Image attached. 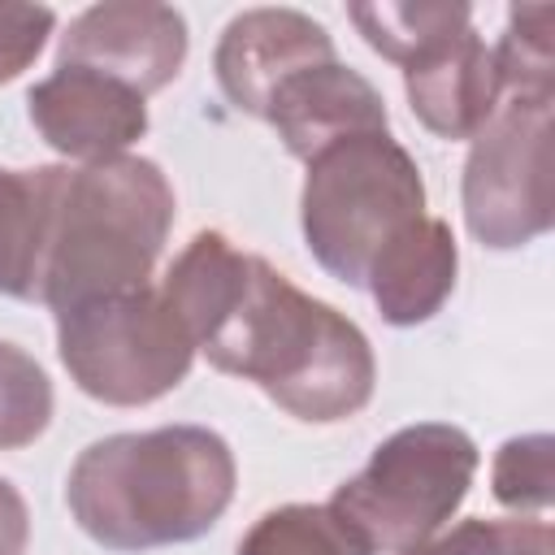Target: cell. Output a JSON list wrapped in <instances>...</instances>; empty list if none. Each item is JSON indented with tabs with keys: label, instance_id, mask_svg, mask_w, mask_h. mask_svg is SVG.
I'll list each match as a JSON object with an SVG mask.
<instances>
[{
	"label": "cell",
	"instance_id": "1",
	"mask_svg": "<svg viewBox=\"0 0 555 555\" xmlns=\"http://www.w3.org/2000/svg\"><path fill=\"white\" fill-rule=\"evenodd\" d=\"M195 351H204L212 369L260 386L282 412L308 425L356 416L377 386L364 330L304 295L264 256H247L230 304Z\"/></svg>",
	"mask_w": 555,
	"mask_h": 555
},
{
	"label": "cell",
	"instance_id": "2",
	"mask_svg": "<svg viewBox=\"0 0 555 555\" xmlns=\"http://www.w3.org/2000/svg\"><path fill=\"white\" fill-rule=\"evenodd\" d=\"M234 451L208 425H160L91 442L69 477L74 525L108 551H156L204 538L234 499Z\"/></svg>",
	"mask_w": 555,
	"mask_h": 555
},
{
	"label": "cell",
	"instance_id": "3",
	"mask_svg": "<svg viewBox=\"0 0 555 555\" xmlns=\"http://www.w3.org/2000/svg\"><path fill=\"white\" fill-rule=\"evenodd\" d=\"M173 230V186L147 156H108L69 169L48 251L43 304L56 312L152 286Z\"/></svg>",
	"mask_w": 555,
	"mask_h": 555
},
{
	"label": "cell",
	"instance_id": "4",
	"mask_svg": "<svg viewBox=\"0 0 555 555\" xmlns=\"http://www.w3.org/2000/svg\"><path fill=\"white\" fill-rule=\"evenodd\" d=\"M425 217V178L390 130L330 143L308 160L299 225L312 260L364 291L377 256Z\"/></svg>",
	"mask_w": 555,
	"mask_h": 555
},
{
	"label": "cell",
	"instance_id": "5",
	"mask_svg": "<svg viewBox=\"0 0 555 555\" xmlns=\"http://www.w3.org/2000/svg\"><path fill=\"white\" fill-rule=\"evenodd\" d=\"M477 464V442L460 425L416 421L377 442L369 464L334 490L330 512L369 555H408L460 512Z\"/></svg>",
	"mask_w": 555,
	"mask_h": 555
},
{
	"label": "cell",
	"instance_id": "6",
	"mask_svg": "<svg viewBox=\"0 0 555 555\" xmlns=\"http://www.w3.org/2000/svg\"><path fill=\"white\" fill-rule=\"evenodd\" d=\"M56 351L74 386L108 408H143L186 382L195 343L156 286L56 312Z\"/></svg>",
	"mask_w": 555,
	"mask_h": 555
},
{
	"label": "cell",
	"instance_id": "7",
	"mask_svg": "<svg viewBox=\"0 0 555 555\" xmlns=\"http://www.w3.org/2000/svg\"><path fill=\"white\" fill-rule=\"evenodd\" d=\"M468 143V234L490 251L542 238L555 225V95H507Z\"/></svg>",
	"mask_w": 555,
	"mask_h": 555
},
{
	"label": "cell",
	"instance_id": "8",
	"mask_svg": "<svg viewBox=\"0 0 555 555\" xmlns=\"http://www.w3.org/2000/svg\"><path fill=\"white\" fill-rule=\"evenodd\" d=\"M186 61V17L173 4L104 0L82 9L56 43V65H82L143 100L178 78Z\"/></svg>",
	"mask_w": 555,
	"mask_h": 555
},
{
	"label": "cell",
	"instance_id": "9",
	"mask_svg": "<svg viewBox=\"0 0 555 555\" xmlns=\"http://www.w3.org/2000/svg\"><path fill=\"white\" fill-rule=\"evenodd\" d=\"M26 104L39 139L82 165L126 156V147L147 134L143 95L82 65H56L30 87Z\"/></svg>",
	"mask_w": 555,
	"mask_h": 555
},
{
	"label": "cell",
	"instance_id": "10",
	"mask_svg": "<svg viewBox=\"0 0 555 555\" xmlns=\"http://www.w3.org/2000/svg\"><path fill=\"white\" fill-rule=\"evenodd\" d=\"M325 61H334V39L321 22H312L299 9H247L230 17V26L221 30L212 74L221 95L238 113L264 121L273 91L286 78Z\"/></svg>",
	"mask_w": 555,
	"mask_h": 555
},
{
	"label": "cell",
	"instance_id": "11",
	"mask_svg": "<svg viewBox=\"0 0 555 555\" xmlns=\"http://www.w3.org/2000/svg\"><path fill=\"white\" fill-rule=\"evenodd\" d=\"M264 121L278 130L286 152L299 156L304 165L338 139L390 130V113H386L382 91L360 69L343 65L338 56L286 78L273 91Z\"/></svg>",
	"mask_w": 555,
	"mask_h": 555
},
{
	"label": "cell",
	"instance_id": "12",
	"mask_svg": "<svg viewBox=\"0 0 555 555\" xmlns=\"http://www.w3.org/2000/svg\"><path fill=\"white\" fill-rule=\"evenodd\" d=\"M403 91L416 121L438 139H473L503 104L494 56L477 26H464L408 61Z\"/></svg>",
	"mask_w": 555,
	"mask_h": 555
},
{
	"label": "cell",
	"instance_id": "13",
	"mask_svg": "<svg viewBox=\"0 0 555 555\" xmlns=\"http://www.w3.org/2000/svg\"><path fill=\"white\" fill-rule=\"evenodd\" d=\"M69 165H0V295L43 304L48 251L65 195Z\"/></svg>",
	"mask_w": 555,
	"mask_h": 555
},
{
	"label": "cell",
	"instance_id": "14",
	"mask_svg": "<svg viewBox=\"0 0 555 555\" xmlns=\"http://www.w3.org/2000/svg\"><path fill=\"white\" fill-rule=\"evenodd\" d=\"M455 269H460V251L451 225L425 212L377 256V264L364 278V291L373 295L382 321L408 330L442 312V304L455 291Z\"/></svg>",
	"mask_w": 555,
	"mask_h": 555
},
{
	"label": "cell",
	"instance_id": "15",
	"mask_svg": "<svg viewBox=\"0 0 555 555\" xmlns=\"http://www.w3.org/2000/svg\"><path fill=\"white\" fill-rule=\"evenodd\" d=\"M347 17L364 35V43L373 52H382L386 61H395L399 69L408 61H416L425 48H434L438 39L473 26L468 4H390V0H382V4H351Z\"/></svg>",
	"mask_w": 555,
	"mask_h": 555
},
{
	"label": "cell",
	"instance_id": "16",
	"mask_svg": "<svg viewBox=\"0 0 555 555\" xmlns=\"http://www.w3.org/2000/svg\"><path fill=\"white\" fill-rule=\"evenodd\" d=\"M494 74L507 95H555V4H516L499 48H490Z\"/></svg>",
	"mask_w": 555,
	"mask_h": 555
},
{
	"label": "cell",
	"instance_id": "17",
	"mask_svg": "<svg viewBox=\"0 0 555 555\" xmlns=\"http://www.w3.org/2000/svg\"><path fill=\"white\" fill-rule=\"evenodd\" d=\"M234 555H369L330 503H286L264 512Z\"/></svg>",
	"mask_w": 555,
	"mask_h": 555
},
{
	"label": "cell",
	"instance_id": "18",
	"mask_svg": "<svg viewBox=\"0 0 555 555\" xmlns=\"http://www.w3.org/2000/svg\"><path fill=\"white\" fill-rule=\"evenodd\" d=\"M52 421V382L43 364L0 338V451L30 447Z\"/></svg>",
	"mask_w": 555,
	"mask_h": 555
},
{
	"label": "cell",
	"instance_id": "19",
	"mask_svg": "<svg viewBox=\"0 0 555 555\" xmlns=\"http://www.w3.org/2000/svg\"><path fill=\"white\" fill-rule=\"evenodd\" d=\"M494 499L516 516H542L555 499V438L551 434H520L507 438L494 455L490 473Z\"/></svg>",
	"mask_w": 555,
	"mask_h": 555
},
{
	"label": "cell",
	"instance_id": "20",
	"mask_svg": "<svg viewBox=\"0 0 555 555\" xmlns=\"http://www.w3.org/2000/svg\"><path fill=\"white\" fill-rule=\"evenodd\" d=\"M408 555H555V533L538 516H516V520L473 516L447 533H434Z\"/></svg>",
	"mask_w": 555,
	"mask_h": 555
},
{
	"label": "cell",
	"instance_id": "21",
	"mask_svg": "<svg viewBox=\"0 0 555 555\" xmlns=\"http://www.w3.org/2000/svg\"><path fill=\"white\" fill-rule=\"evenodd\" d=\"M56 13L48 4H0V82H13L43 52Z\"/></svg>",
	"mask_w": 555,
	"mask_h": 555
},
{
	"label": "cell",
	"instance_id": "22",
	"mask_svg": "<svg viewBox=\"0 0 555 555\" xmlns=\"http://www.w3.org/2000/svg\"><path fill=\"white\" fill-rule=\"evenodd\" d=\"M30 542V512L13 481L0 477V555H26Z\"/></svg>",
	"mask_w": 555,
	"mask_h": 555
}]
</instances>
